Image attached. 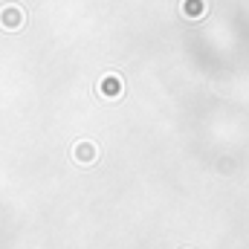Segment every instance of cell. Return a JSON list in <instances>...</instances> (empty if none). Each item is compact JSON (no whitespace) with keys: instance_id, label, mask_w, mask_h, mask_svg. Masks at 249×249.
I'll return each mask as SVG.
<instances>
[{"instance_id":"1","label":"cell","mask_w":249,"mask_h":249,"mask_svg":"<svg viewBox=\"0 0 249 249\" xmlns=\"http://www.w3.org/2000/svg\"><path fill=\"white\" fill-rule=\"evenodd\" d=\"M0 23H3V29H20L23 26V12L18 6H6L0 12Z\"/></svg>"},{"instance_id":"2","label":"cell","mask_w":249,"mask_h":249,"mask_svg":"<svg viewBox=\"0 0 249 249\" xmlns=\"http://www.w3.org/2000/svg\"><path fill=\"white\" fill-rule=\"evenodd\" d=\"M102 93H105V99H119L122 96V78L119 75H107L102 81Z\"/></svg>"},{"instance_id":"3","label":"cell","mask_w":249,"mask_h":249,"mask_svg":"<svg viewBox=\"0 0 249 249\" xmlns=\"http://www.w3.org/2000/svg\"><path fill=\"white\" fill-rule=\"evenodd\" d=\"M75 160L84 162V165L87 162H96V145L93 142H78L75 145Z\"/></svg>"},{"instance_id":"4","label":"cell","mask_w":249,"mask_h":249,"mask_svg":"<svg viewBox=\"0 0 249 249\" xmlns=\"http://www.w3.org/2000/svg\"><path fill=\"white\" fill-rule=\"evenodd\" d=\"M183 9H186V15L197 18V15H203V12H206V3H203V0H186V6H183Z\"/></svg>"}]
</instances>
